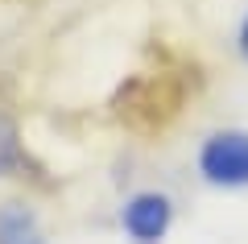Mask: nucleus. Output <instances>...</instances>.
<instances>
[{
  "mask_svg": "<svg viewBox=\"0 0 248 244\" xmlns=\"http://www.w3.org/2000/svg\"><path fill=\"white\" fill-rule=\"evenodd\" d=\"M0 244H46L37 215L21 203H4L0 207Z\"/></svg>",
  "mask_w": 248,
  "mask_h": 244,
  "instance_id": "7ed1b4c3",
  "label": "nucleus"
},
{
  "mask_svg": "<svg viewBox=\"0 0 248 244\" xmlns=\"http://www.w3.org/2000/svg\"><path fill=\"white\" fill-rule=\"evenodd\" d=\"M170 215H174V207H170L166 195L141 191V195H133V199L124 203L120 224H124V232L133 236L137 244H157L161 236L170 232Z\"/></svg>",
  "mask_w": 248,
  "mask_h": 244,
  "instance_id": "f03ea898",
  "label": "nucleus"
},
{
  "mask_svg": "<svg viewBox=\"0 0 248 244\" xmlns=\"http://www.w3.org/2000/svg\"><path fill=\"white\" fill-rule=\"evenodd\" d=\"M199 170L215 186H248V132H211L199 149Z\"/></svg>",
  "mask_w": 248,
  "mask_h": 244,
  "instance_id": "f257e3e1",
  "label": "nucleus"
},
{
  "mask_svg": "<svg viewBox=\"0 0 248 244\" xmlns=\"http://www.w3.org/2000/svg\"><path fill=\"white\" fill-rule=\"evenodd\" d=\"M21 162V145H17V129H13V120L4 112H0V174L4 170H13Z\"/></svg>",
  "mask_w": 248,
  "mask_h": 244,
  "instance_id": "20e7f679",
  "label": "nucleus"
},
{
  "mask_svg": "<svg viewBox=\"0 0 248 244\" xmlns=\"http://www.w3.org/2000/svg\"><path fill=\"white\" fill-rule=\"evenodd\" d=\"M240 54L248 58V17H244V25H240Z\"/></svg>",
  "mask_w": 248,
  "mask_h": 244,
  "instance_id": "39448f33",
  "label": "nucleus"
}]
</instances>
